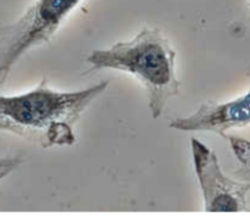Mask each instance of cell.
I'll return each instance as SVG.
<instances>
[{
	"label": "cell",
	"mask_w": 250,
	"mask_h": 224,
	"mask_svg": "<svg viewBox=\"0 0 250 224\" xmlns=\"http://www.w3.org/2000/svg\"><path fill=\"white\" fill-rule=\"evenodd\" d=\"M107 85L108 80H103L82 90L60 92L52 90L44 77L28 92L0 95V131L42 148L71 146L76 141L73 125Z\"/></svg>",
	"instance_id": "1"
},
{
	"label": "cell",
	"mask_w": 250,
	"mask_h": 224,
	"mask_svg": "<svg viewBox=\"0 0 250 224\" xmlns=\"http://www.w3.org/2000/svg\"><path fill=\"white\" fill-rule=\"evenodd\" d=\"M175 57L176 52L157 28L145 27L129 41L92 51L87 62L91 69L112 68L135 75L146 91L152 118H157L168 100L179 92Z\"/></svg>",
	"instance_id": "2"
},
{
	"label": "cell",
	"mask_w": 250,
	"mask_h": 224,
	"mask_svg": "<svg viewBox=\"0 0 250 224\" xmlns=\"http://www.w3.org/2000/svg\"><path fill=\"white\" fill-rule=\"evenodd\" d=\"M82 0H36L15 22L0 23V87L31 48L49 41Z\"/></svg>",
	"instance_id": "3"
},
{
	"label": "cell",
	"mask_w": 250,
	"mask_h": 224,
	"mask_svg": "<svg viewBox=\"0 0 250 224\" xmlns=\"http://www.w3.org/2000/svg\"><path fill=\"white\" fill-rule=\"evenodd\" d=\"M194 171L202 192L204 210L208 212H240L248 210L250 183L226 176L213 151L200 141H190Z\"/></svg>",
	"instance_id": "4"
},
{
	"label": "cell",
	"mask_w": 250,
	"mask_h": 224,
	"mask_svg": "<svg viewBox=\"0 0 250 224\" xmlns=\"http://www.w3.org/2000/svg\"><path fill=\"white\" fill-rule=\"evenodd\" d=\"M250 124V90L226 102L209 101L186 117L174 118L169 126L180 131H209L227 139L226 132Z\"/></svg>",
	"instance_id": "5"
},
{
	"label": "cell",
	"mask_w": 250,
	"mask_h": 224,
	"mask_svg": "<svg viewBox=\"0 0 250 224\" xmlns=\"http://www.w3.org/2000/svg\"><path fill=\"white\" fill-rule=\"evenodd\" d=\"M227 139L238 161L234 176L240 181L250 183V141L235 136H227Z\"/></svg>",
	"instance_id": "6"
},
{
	"label": "cell",
	"mask_w": 250,
	"mask_h": 224,
	"mask_svg": "<svg viewBox=\"0 0 250 224\" xmlns=\"http://www.w3.org/2000/svg\"><path fill=\"white\" fill-rule=\"evenodd\" d=\"M22 162L21 157H0V180L7 177Z\"/></svg>",
	"instance_id": "7"
},
{
	"label": "cell",
	"mask_w": 250,
	"mask_h": 224,
	"mask_svg": "<svg viewBox=\"0 0 250 224\" xmlns=\"http://www.w3.org/2000/svg\"><path fill=\"white\" fill-rule=\"evenodd\" d=\"M249 8H250V3H249Z\"/></svg>",
	"instance_id": "8"
}]
</instances>
